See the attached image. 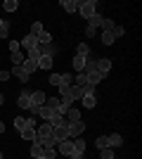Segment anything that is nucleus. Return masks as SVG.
<instances>
[{
	"instance_id": "obj_1",
	"label": "nucleus",
	"mask_w": 142,
	"mask_h": 159,
	"mask_svg": "<svg viewBox=\"0 0 142 159\" xmlns=\"http://www.w3.org/2000/svg\"><path fill=\"white\" fill-rule=\"evenodd\" d=\"M78 12H81V17L90 19V17L97 14V2L95 0H83V2H78Z\"/></svg>"
},
{
	"instance_id": "obj_2",
	"label": "nucleus",
	"mask_w": 142,
	"mask_h": 159,
	"mask_svg": "<svg viewBox=\"0 0 142 159\" xmlns=\"http://www.w3.org/2000/svg\"><path fill=\"white\" fill-rule=\"evenodd\" d=\"M38 126V116H28V119H24V116H17L14 119V128L17 131H26V128H36Z\"/></svg>"
},
{
	"instance_id": "obj_3",
	"label": "nucleus",
	"mask_w": 142,
	"mask_h": 159,
	"mask_svg": "<svg viewBox=\"0 0 142 159\" xmlns=\"http://www.w3.org/2000/svg\"><path fill=\"white\" fill-rule=\"evenodd\" d=\"M54 150H57V154H59V157H69V154L74 152V140H71V138H69V140H59Z\"/></svg>"
},
{
	"instance_id": "obj_4",
	"label": "nucleus",
	"mask_w": 142,
	"mask_h": 159,
	"mask_svg": "<svg viewBox=\"0 0 142 159\" xmlns=\"http://www.w3.org/2000/svg\"><path fill=\"white\" fill-rule=\"evenodd\" d=\"M45 138H52V126L43 121L41 126H36V140H45Z\"/></svg>"
},
{
	"instance_id": "obj_5",
	"label": "nucleus",
	"mask_w": 142,
	"mask_h": 159,
	"mask_svg": "<svg viewBox=\"0 0 142 159\" xmlns=\"http://www.w3.org/2000/svg\"><path fill=\"white\" fill-rule=\"evenodd\" d=\"M85 133V124L83 121H71L69 124V138H81Z\"/></svg>"
},
{
	"instance_id": "obj_6",
	"label": "nucleus",
	"mask_w": 142,
	"mask_h": 159,
	"mask_svg": "<svg viewBox=\"0 0 142 159\" xmlns=\"http://www.w3.org/2000/svg\"><path fill=\"white\" fill-rule=\"evenodd\" d=\"M83 154H85V140L76 138V140H74V152L69 154V159H81Z\"/></svg>"
},
{
	"instance_id": "obj_7",
	"label": "nucleus",
	"mask_w": 142,
	"mask_h": 159,
	"mask_svg": "<svg viewBox=\"0 0 142 159\" xmlns=\"http://www.w3.org/2000/svg\"><path fill=\"white\" fill-rule=\"evenodd\" d=\"M38 52H41V57H54V55L59 52V45H54V43H47V45H38Z\"/></svg>"
},
{
	"instance_id": "obj_8",
	"label": "nucleus",
	"mask_w": 142,
	"mask_h": 159,
	"mask_svg": "<svg viewBox=\"0 0 142 159\" xmlns=\"http://www.w3.org/2000/svg\"><path fill=\"white\" fill-rule=\"evenodd\" d=\"M109 69H111V60H107V57H97V62H95V71H100L102 76H107Z\"/></svg>"
},
{
	"instance_id": "obj_9",
	"label": "nucleus",
	"mask_w": 142,
	"mask_h": 159,
	"mask_svg": "<svg viewBox=\"0 0 142 159\" xmlns=\"http://www.w3.org/2000/svg\"><path fill=\"white\" fill-rule=\"evenodd\" d=\"M45 100H47V95L43 93V90H33V93H31V107H43Z\"/></svg>"
},
{
	"instance_id": "obj_10",
	"label": "nucleus",
	"mask_w": 142,
	"mask_h": 159,
	"mask_svg": "<svg viewBox=\"0 0 142 159\" xmlns=\"http://www.w3.org/2000/svg\"><path fill=\"white\" fill-rule=\"evenodd\" d=\"M52 138L59 143V140H69V126H57L52 128Z\"/></svg>"
},
{
	"instance_id": "obj_11",
	"label": "nucleus",
	"mask_w": 142,
	"mask_h": 159,
	"mask_svg": "<svg viewBox=\"0 0 142 159\" xmlns=\"http://www.w3.org/2000/svg\"><path fill=\"white\" fill-rule=\"evenodd\" d=\"M17 105H19L21 109H31V93H28V90H24V93L17 98Z\"/></svg>"
},
{
	"instance_id": "obj_12",
	"label": "nucleus",
	"mask_w": 142,
	"mask_h": 159,
	"mask_svg": "<svg viewBox=\"0 0 142 159\" xmlns=\"http://www.w3.org/2000/svg\"><path fill=\"white\" fill-rule=\"evenodd\" d=\"M19 66H21V69H24V71L28 74V76H31L33 71H38V62H36V60H28V57H26L24 62H21Z\"/></svg>"
},
{
	"instance_id": "obj_13",
	"label": "nucleus",
	"mask_w": 142,
	"mask_h": 159,
	"mask_svg": "<svg viewBox=\"0 0 142 159\" xmlns=\"http://www.w3.org/2000/svg\"><path fill=\"white\" fill-rule=\"evenodd\" d=\"M107 143H109V147H111V150H116V147L123 145V138L118 135V133H111V135H107Z\"/></svg>"
},
{
	"instance_id": "obj_14",
	"label": "nucleus",
	"mask_w": 142,
	"mask_h": 159,
	"mask_svg": "<svg viewBox=\"0 0 142 159\" xmlns=\"http://www.w3.org/2000/svg\"><path fill=\"white\" fill-rule=\"evenodd\" d=\"M71 64H74L76 74H81V71H83V66L88 64V57H81V55H76V57H74V62H71Z\"/></svg>"
},
{
	"instance_id": "obj_15",
	"label": "nucleus",
	"mask_w": 142,
	"mask_h": 159,
	"mask_svg": "<svg viewBox=\"0 0 142 159\" xmlns=\"http://www.w3.org/2000/svg\"><path fill=\"white\" fill-rule=\"evenodd\" d=\"M62 7L69 14H74V12H78V0H62Z\"/></svg>"
},
{
	"instance_id": "obj_16",
	"label": "nucleus",
	"mask_w": 142,
	"mask_h": 159,
	"mask_svg": "<svg viewBox=\"0 0 142 159\" xmlns=\"http://www.w3.org/2000/svg\"><path fill=\"white\" fill-rule=\"evenodd\" d=\"M67 93L71 95V100H74V102H76V100H83V95H85V93H83V88H81V86H71V88L67 90Z\"/></svg>"
},
{
	"instance_id": "obj_17",
	"label": "nucleus",
	"mask_w": 142,
	"mask_h": 159,
	"mask_svg": "<svg viewBox=\"0 0 142 159\" xmlns=\"http://www.w3.org/2000/svg\"><path fill=\"white\" fill-rule=\"evenodd\" d=\"M10 74H12V76H17V79H19L21 83H26V81H28V74L24 71L21 66H12V71H10Z\"/></svg>"
},
{
	"instance_id": "obj_18",
	"label": "nucleus",
	"mask_w": 142,
	"mask_h": 159,
	"mask_svg": "<svg viewBox=\"0 0 142 159\" xmlns=\"http://www.w3.org/2000/svg\"><path fill=\"white\" fill-rule=\"evenodd\" d=\"M21 45L26 48V50H31V48H36V45H38V38L28 33V36H24V40H21Z\"/></svg>"
},
{
	"instance_id": "obj_19",
	"label": "nucleus",
	"mask_w": 142,
	"mask_h": 159,
	"mask_svg": "<svg viewBox=\"0 0 142 159\" xmlns=\"http://www.w3.org/2000/svg\"><path fill=\"white\" fill-rule=\"evenodd\" d=\"M64 116H67V121H69V124H71V121H81V112H78L76 107H71V109H69V112L64 114Z\"/></svg>"
},
{
	"instance_id": "obj_20",
	"label": "nucleus",
	"mask_w": 142,
	"mask_h": 159,
	"mask_svg": "<svg viewBox=\"0 0 142 159\" xmlns=\"http://www.w3.org/2000/svg\"><path fill=\"white\" fill-rule=\"evenodd\" d=\"M85 76H88V83H90V86H97V83L104 79L100 71H90V74H85Z\"/></svg>"
},
{
	"instance_id": "obj_21",
	"label": "nucleus",
	"mask_w": 142,
	"mask_h": 159,
	"mask_svg": "<svg viewBox=\"0 0 142 159\" xmlns=\"http://www.w3.org/2000/svg\"><path fill=\"white\" fill-rule=\"evenodd\" d=\"M102 19H104V17H100V14H95V17H90V19H88V29L97 31V26H102Z\"/></svg>"
},
{
	"instance_id": "obj_22",
	"label": "nucleus",
	"mask_w": 142,
	"mask_h": 159,
	"mask_svg": "<svg viewBox=\"0 0 142 159\" xmlns=\"http://www.w3.org/2000/svg\"><path fill=\"white\" fill-rule=\"evenodd\" d=\"M31 157H33V159L43 157V145L38 143V140H33V145H31Z\"/></svg>"
},
{
	"instance_id": "obj_23",
	"label": "nucleus",
	"mask_w": 142,
	"mask_h": 159,
	"mask_svg": "<svg viewBox=\"0 0 142 159\" xmlns=\"http://www.w3.org/2000/svg\"><path fill=\"white\" fill-rule=\"evenodd\" d=\"M83 107H85V109H93L95 105H97V100H95V95H83Z\"/></svg>"
},
{
	"instance_id": "obj_24",
	"label": "nucleus",
	"mask_w": 142,
	"mask_h": 159,
	"mask_svg": "<svg viewBox=\"0 0 142 159\" xmlns=\"http://www.w3.org/2000/svg\"><path fill=\"white\" fill-rule=\"evenodd\" d=\"M38 69L50 71V69H52V57H41V60H38Z\"/></svg>"
},
{
	"instance_id": "obj_25",
	"label": "nucleus",
	"mask_w": 142,
	"mask_h": 159,
	"mask_svg": "<svg viewBox=\"0 0 142 159\" xmlns=\"http://www.w3.org/2000/svg\"><path fill=\"white\" fill-rule=\"evenodd\" d=\"M76 55H81V57H90V45H88V43H81V45L76 48Z\"/></svg>"
},
{
	"instance_id": "obj_26",
	"label": "nucleus",
	"mask_w": 142,
	"mask_h": 159,
	"mask_svg": "<svg viewBox=\"0 0 142 159\" xmlns=\"http://www.w3.org/2000/svg\"><path fill=\"white\" fill-rule=\"evenodd\" d=\"M114 33L111 31H102V43H104V45H114Z\"/></svg>"
},
{
	"instance_id": "obj_27",
	"label": "nucleus",
	"mask_w": 142,
	"mask_h": 159,
	"mask_svg": "<svg viewBox=\"0 0 142 159\" xmlns=\"http://www.w3.org/2000/svg\"><path fill=\"white\" fill-rule=\"evenodd\" d=\"M85 83H88V76H85L83 71H81V74H76V76H74V86H81V88H83Z\"/></svg>"
},
{
	"instance_id": "obj_28",
	"label": "nucleus",
	"mask_w": 142,
	"mask_h": 159,
	"mask_svg": "<svg viewBox=\"0 0 142 159\" xmlns=\"http://www.w3.org/2000/svg\"><path fill=\"white\" fill-rule=\"evenodd\" d=\"M43 31H45V29H43V24H41V21H33V24H31V36H36V38H38V36H41Z\"/></svg>"
},
{
	"instance_id": "obj_29",
	"label": "nucleus",
	"mask_w": 142,
	"mask_h": 159,
	"mask_svg": "<svg viewBox=\"0 0 142 159\" xmlns=\"http://www.w3.org/2000/svg\"><path fill=\"white\" fill-rule=\"evenodd\" d=\"M45 107H47V109H52V112H54V109H59V98H47Z\"/></svg>"
},
{
	"instance_id": "obj_30",
	"label": "nucleus",
	"mask_w": 142,
	"mask_h": 159,
	"mask_svg": "<svg viewBox=\"0 0 142 159\" xmlns=\"http://www.w3.org/2000/svg\"><path fill=\"white\" fill-rule=\"evenodd\" d=\"M38 116H41L43 121H47V119H50V116H52V109H47V107L43 105L41 109H38Z\"/></svg>"
},
{
	"instance_id": "obj_31",
	"label": "nucleus",
	"mask_w": 142,
	"mask_h": 159,
	"mask_svg": "<svg viewBox=\"0 0 142 159\" xmlns=\"http://www.w3.org/2000/svg\"><path fill=\"white\" fill-rule=\"evenodd\" d=\"M21 138L33 143V140H36V128H26V131H21Z\"/></svg>"
},
{
	"instance_id": "obj_32",
	"label": "nucleus",
	"mask_w": 142,
	"mask_h": 159,
	"mask_svg": "<svg viewBox=\"0 0 142 159\" xmlns=\"http://www.w3.org/2000/svg\"><path fill=\"white\" fill-rule=\"evenodd\" d=\"M54 157H57L54 147H43V159H54Z\"/></svg>"
},
{
	"instance_id": "obj_33",
	"label": "nucleus",
	"mask_w": 142,
	"mask_h": 159,
	"mask_svg": "<svg viewBox=\"0 0 142 159\" xmlns=\"http://www.w3.org/2000/svg\"><path fill=\"white\" fill-rule=\"evenodd\" d=\"M100 157L102 159H116V154H114L111 147H104V150H100Z\"/></svg>"
},
{
	"instance_id": "obj_34",
	"label": "nucleus",
	"mask_w": 142,
	"mask_h": 159,
	"mask_svg": "<svg viewBox=\"0 0 142 159\" xmlns=\"http://www.w3.org/2000/svg\"><path fill=\"white\" fill-rule=\"evenodd\" d=\"M10 60H12L14 66H19L21 62H24V55H21V52H12V55H10Z\"/></svg>"
},
{
	"instance_id": "obj_35",
	"label": "nucleus",
	"mask_w": 142,
	"mask_h": 159,
	"mask_svg": "<svg viewBox=\"0 0 142 159\" xmlns=\"http://www.w3.org/2000/svg\"><path fill=\"white\" fill-rule=\"evenodd\" d=\"M7 10V12H14V10H17V7H19V2H17V0H5V5H2Z\"/></svg>"
},
{
	"instance_id": "obj_36",
	"label": "nucleus",
	"mask_w": 142,
	"mask_h": 159,
	"mask_svg": "<svg viewBox=\"0 0 142 159\" xmlns=\"http://www.w3.org/2000/svg\"><path fill=\"white\" fill-rule=\"evenodd\" d=\"M95 145H97V150H104V147H109V143H107V135H100V138L95 140Z\"/></svg>"
},
{
	"instance_id": "obj_37",
	"label": "nucleus",
	"mask_w": 142,
	"mask_h": 159,
	"mask_svg": "<svg viewBox=\"0 0 142 159\" xmlns=\"http://www.w3.org/2000/svg\"><path fill=\"white\" fill-rule=\"evenodd\" d=\"M26 52H28V60H36V62L41 60V52H38V45H36V48H31V50H26Z\"/></svg>"
},
{
	"instance_id": "obj_38",
	"label": "nucleus",
	"mask_w": 142,
	"mask_h": 159,
	"mask_svg": "<svg viewBox=\"0 0 142 159\" xmlns=\"http://www.w3.org/2000/svg\"><path fill=\"white\" fill-rule=\"evenodd\" d=\"M111 33H114V38H121L123 33H126V29L118 26V24H114V29H111Z\"/></svg>"
},
{
	"instance_id": "obj_39",
	"label": "nucleus",
	"mask_w": 142,
	"mask_h": 159,
	"mask_svg": "<svg viewBox=\"0 0 142 159\" xmlns=\"http://www.w3.org/2000/svg\"><path fill=\"white\" fill-rule=\"evenodd\" d=\"M7 36H10V24L2 21V26H0V38H7Z\"/></svg>"
},
{
	"instance_id": "obj_40",
	"label": "nucleus",
	"mask_w": 142,
	"mask_h": 159,
	"mask_svg": "<svg viewBox=\"0 0 142 159\" xmlns=\"http://www.w3.org/2000/svg\"><path fill=\"white\" fill-rule=\"evenodd\" d=\"M7 48H10V52H19L21 43H19V40H10V45H7Z\"/></svg>"
},
{
	"instance_id": "obj_41",
	"label": "nucleus",
	"mask_w": 142,
	"mask_h": 159,
	"mask_svg": "<svg viewBox=\"0 0 142 159\" xmlns=\"http://www.w3.org/2000/svg\"><path fill=\"white\" fill-rule=\"evenodd\" d=\"M114 29V21L111 19H102V31H111Z\"/></svg>"
},
{
	"instance_id": "obj_42",
	"label": "nucleus",
	"mask_w": 142,
	"mask_h": 159,
	"mask_svg": "<svg viewBox=\"0 0 142 159\" xmlns=\"http://www.w3.org/2000/svg\"><path fill=\"white\" fill-rule=\"evenodd\" d=\"M59 81H62V74H50V83H52V86L59 88Z\"/></svg>"
},
{
	"instance_id": "obj_43",
	"label": "nucleus",
	"mask_w": 142,
	"mask_h": 159,
	"mask_svg": "<svg viewBox=\"0 0 142 159\" xmlns=\"http://www.w3.org/2000/svg\"><path fill=\"white\" fill-rule=\"evenodd\" d=\"M10 76H12V74L7 71V69H5V71H0V81H7V79H10Z\"/></svg>"
},
{
	"instance_id": "obj_44",
	"label": "nucleus",
	"mask_w": 142,
	"mask_h": 159,
	"mask_svg": "<svg viewBox=\"0 0 142 159\" xmlns=\"http://www.w3.org/2000/svg\"><path fill=\"white\" fill-rule=\"evenodd\" d=\"M0 133H5V124L2 121H0Z\"/></svg>"
},
{
	"instance_id": "obj_45",
	"label": "nucleus",
	"mask_w": 142,
	"mask_h": 159,
	"mask_svg": "<svg viewBox=\"0 0 142 159\" xmlns=\"http://www.w3.org/2000/svg\"><path fill=\"white\" fill-rule=\"evenodd\" d=\"M2 100H5V95H2V93H0V107H2Z\"/></svg>"
},
{
	"instance_id": "obj_46",
	"label": "nucleus",
	"mask_w": 142,
	"mask_h": 159,
	"mask_svg": "<svg viewBox=\"0 0 142 159\" xmlns=\"http://www.w3.org/2000/svg\"><path fill=\"white\" fill-rule=\"evenodd\" d=\"M54 159H62V157H59V154H57V157H54Z\"/></svg>"
},
{
	"instance_id": "obj_47",
	"label": "nucleus",
	"mask_w": 142,
	"mask_h": 159,
	"mask_svg": "<svg viewBox=\"0 0 142 159\" xmlns=\"http://www.w3.org/2000/svg\"><path fill=\"white\" fill-rule=\"evenodd\" d=\"M0 26H2V19H0Z\"/></svg>"
},
{
	"instance_id": "obj_48",
	"label": "nucleus",
	"mask_w": 142,
	"mask_h": 159,
	"mask_svg": "<svg viewBox=\"0 0 142 159\" xmlns=\"http://www.w3.org/2000/svg\"><path fill=\"white\" fill-rule=\"evenodd\" d=\"M0 159H2V152H0Z\"/></svg>"
},
{
	"instance_id": "obj_49",
	"label": "nucleus",
	"mask_w": 142,
	"mask_h": 159,
	"mask_svg": "<svg viewBox=\"0 0 142 159\" xmlns=\"http://www.w3.org/2000/svg\"><path fill=\"white\" fill-rule=\"evenodd\" d=\"M38 159H43V157H38Z\"/></svg>"
}]
</instances>
